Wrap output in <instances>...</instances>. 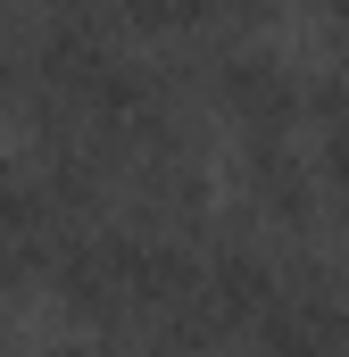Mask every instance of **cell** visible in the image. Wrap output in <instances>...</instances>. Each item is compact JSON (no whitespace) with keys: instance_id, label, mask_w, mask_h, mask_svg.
<instances>
[{"instance_id":"obj_1","label":"cell","mask_w":349,"mask_h":357,"mask_svg":"<svg viewBox=\"0 0 349 357\" xmlns=\"http://www.w3.org/2000/svg\"><path fill=\"white\" fill-rule=\"evenodd\" d=\"M117 8L150 33H225L250 17V0H117Z\"/></svg>"},{"instance_id":"obj_2","label":"cell","mask_w":349,"mask_h":357,"mask_svg":"<svg viewBox=\"0 0 349 357\" xmlns=\"http://www.w3.org/2000/svg\"><path fill=\"white\" fill-rule=\"evenodd\" d=\"M316 167H325V191L349 208V75L316 91Z\"/></svg>"},{"instance_id":"obj_3","label":"cell","mask_w":349,"mask_h":357,"mask_svg":"<svg viewBox=\"0 0 349 357\" xmlns=\"http://www.w3.org/2000/svg\"><path fill=\"white\" fill-rule=\"evenodd\" d=\"M333 8H341V25H349V0H333Z\"/></svg>"},{"instance_id":"obj_4","label":"cell","mask_w":349,"mask_h":357,"mask_svg":"<svg viewBox=\"0 0 349 357\" xmlns=\"http://www.w3.org/2000/svg\"><path fill=\"white\" fill-rule=\"evenodd\" d=\"M42 357H75V349H42Z\"/></svg>"}]
</instances>
